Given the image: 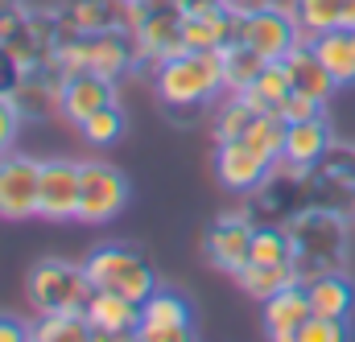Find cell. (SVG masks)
<instances>
[{"label": "cell", "mask_w": 355, "mask_h": 342, "mask_svg": "<svg viewBox=\"0 0 355 342\" xmlns=\"http://www.w3.org/2000/svg\"><path fill=\"white\" fill-rule=\"evenodd\" d=\"M83 314L91 322V339H137V330H141V301H128L120 293H91Z\"/></svg>", "instance_id": "cell-17"}, {"label": "cell", "mask_w": 355, "mask_h": 342, "mask_svg": "<svg viewBox=\"0 0 355 342\" xmlns=\"http://www.w3.org/2000/svg\"><path fill=\"white\" fill-rule=\"evenodd\" d=\"M272 173V161L257 153L244 136L240 141H219L215 145V181L232 194H257Z\"/></svg>", "instance_id": "cell-14"}, {"label": "cell", "mask_w": 355, "mask_h": 342, "mask_svg": "<svg viewBox=\"0 0 355 342\" xmlns=\"http://www.w3.org/2000/svg\"><path fill=\"white\" fill-rule=\"evenodd\" d=\"M293 17L306 33L355 29V0H293Z\"/></svg>", "instance_id": "cell-27"}, {"label": "cell", "mask_w": 355, "mask_h": 342, "mask_svg": "<svg viewBox=\"0 0 355 342\" xmlns=\"http://www.w3.org/2000/svg\"><path fill=\"white\" fill-rule=\"evenodd\" d=\"M107 103H116V83L103 79V75H95V71H75L62 83V107H58V116L71 128H83V120L95 116L99 107H107Z\"/></svg>", "instance_id": "cell-18"}, {"label": "cell", "mask_w": 355, "mask_h": 342, "mask_svg": "<svg viewBox=\"0 0 355 342\" xmlns=\"http://www.w3.org/2000/svg\"><path fill=\"white\" fill-rule=\"evenodd\" d=\"M310 314L314 309H310V293H306L302 280L285 285L277 297L261 301V326H265V334L272 342H297V330L306 326Z\"/></svg>", "instance_id": "cell-19"}, {"label": "cell", "mask_w": 355, "mask_h": 342, "mask_svg": "<svg viewBox=\"0 0 355 342\" xmlns=\"http://www.w3.org/2000/svg\"><path fill=\"white\" fill-rule=\"evenodd\" d=\"M232 280L244 289V297L268 301V297H277L285 285H297V268H293V264H261V260H248Z\"/></svg>", "instance_id": "cell-25"}, {"label": "cell", "mask_w": 355, "mask_h": 342, "mask_svg": "<svg viewBox=\"0 0 355 342\" xmlns=\"http://www.w3.org/2000/svg\"><path fill=\"white\" fill-rule=\"evenodd\" d=\"M8 54L17 58L21 71H33V66H46L58 58V46H62V25H58V12H42V8H29L25 21L17 25V33L4 42Z\"/></svg>", "instance_id": "cell-13"}, {"label": "cell", "mask_w": 355, "mask_h": 342, "mask_svg": "<svg viewBox=\"0 0 355 342\" xmlns=\"http://www.w3.org/2000/svg\"><path fill=\"white\" fill-rule=\"evenodd\" d=\"M124 128H128V120H124V107L120 103H107V107H99L95 116L83 120V141L95 145V149H107V145H116L120 136H124Z\"/></svg>", "instance_id": "cell-32"}, {"label": "cell", "mask_w": 355, "mask_h": 342, "mask_svg": "<svg viewBox=\"0 0 355 342\" xmlns=\"http://www.w3.org/2000/svg\"><path fill=\"white\" fill-rule=\"evenodd\" d=\"M29 339L33 342H87L91 322L83 309H54V314H37V322H29Z\"/></svg>", "instance_id": "cell-29"}, {"label": "cell", "mask_w": 355, "mask_h": 342, "mask_svg": "<svg viewBox=\"0 0 355 342\" xmlns=\"http://www.w3.org/2000/svg\"><path fill=\"white\" fill-rule=\"evenodd\" d=\"M285 66H289V75H293V91H302V95H310V99H318V103H331L335 99V75L322 66V58L314 54V46H297L289 58H281Z\"/></svg>", "instance_id": "cell-22"}, {"label": "cell", "mask_w": 355, "mask_h": 342, "mask_svg": "<svg viewBox=\"0 0 355 342\" xmlns=\"http://www.w3.org/2000/svg\"><path fill=\"white\" fill-rule=\"evenodd\" d=\"M261 111L240 95V91H223L219 95V103H215V111H211V132H215V145L219 141H240L248 128H252V120H257Z\"/></svg>", "instance_id": "cell-28"}, {"label": "cell", "mask_w": 355, "mask_h": 342, "mask_svg": "<svg viewBox=\"0 0 355 342\" xmlns=\"http://www.w3.org/2000/svg\"><path fill=\"white\" fill-rule=\"evenodd\" d=\"M310 293V309L318 318H339V322H352L355 314V285L347 280V272H327L318 280L306 285Z\"/></svg>", "instance_id": "cell-23"}, {"label": "cell", "mask_w": 355, "mask_h": 342, "mask_svg": "<svg viewBox=\"0 0 355 342\" xmlns=\"http://www.w3.org/2000/svg\"><path fill=\"white\" fill-rule=\"evenodd\" d=\"M223 8L236 17H252L261 8H293V0H223Z\"/></svg>", "instance_id": "cell-38"}, {"label": "cell", "mask_w": 355, "mask_h": 342, "mask_svg": "<svg viewBox=\"0 0 355 342\" xmlns=\"http://www.w3.org/2000/svg\"><path fill=\"white\" fill-rule=\"evenodd\" d=\"M257 111H277L289 95H293V75H289V66L285 62H268L265 71H261V79L248 87V91H240Z\"/></svg>", "instance_id": "cell-30"}, {"label": "cell", "mask_w": 355, "mask_h": 342, "mask_svg": "<svg viewBox=\"0 0 355 342\" xmlns=\"http://www.w3.org/2000/svg\"><path fill=\"white\" fill-rule=\"evenodd\" d=\"M331 149H335L331 124H327V116H314V120H302V124H289V128H285V153H281V157L293 161V165L318 170Z\"/></svg>", "instance_id": "cell-20"}, {"label": "cell", "mask_w": 355, "mask_h": 342, "mask_svg": "<svg viewBox=\"0 0 355 342\" xmlns=\"http://www.w3.org/2000/svg\"><path fill=\"white\" fill-rule=\"evenodd\" d=\"M25 12H29L25 0H0V46L17 33V25L25 21Z\"/></svg>", "instance_id": "cell-37"}, {"label": "cell", "mask_w": 355, "mask_h": 342, "mask_svg": "<svg viewBox=\"0 0 355 342\" xmlns=\"http://www.w3.org/2000/svg\"><path fill=\"white\" fill-rule=\"evenodd\" d=\"M124 4H141V0H124Z\"/></svg>", "instance_id": "cell-42"}, {"label": "cell", "mask_w": 355, "mask_h": 342, "mask_svg": "<svg viewBox=\"0 0 355 342\" xmlns=\"http://www.w3.org/2000/svg\"><path fill=\"white\" fill-rule=\"evenodd\" d=\"M79 173L83 161H42V202H37V219L46 223H71L79 215Z\"/></svg>", "instance_id": "cell-15"}, {"label": "cell", "mask_w": 355, "mask_h": 342, "mask_svg": "<svg viewBox=\"0 0 355 342\" xmlns=\"http://www.w3.org/2000/svg\"><path fill=\"white\" fill-rule=\"evenodd\" d=\"M54 12H58L62 37L132 29V4H124V0H62Z\"/></svg>", "instance_id": "cell-16"}, {"label": "cell", "mask_w": 355, "mask_h": 342, "mask_svg": "<svg viewBox=\"0 0 355 342\" xmlns=\"http://www.w3.org/2000/svg\"><path fill=\"white\" fill-rule=\"evenodd\" d=\"M128 194H132V186L124 173L112 161L91 157V161H83V173H79V215L75 219L87 227H103L128 206Z\"/></svg>", "instance_id": "cell-7"}, {"label": "cell", "mask_w": 355, "mask_h": 342, "mask_svg": "<svg viewBox=\"0 0 355 342\" xmlns=\"http://www.w3.org/2000/svg\"><path fill=\"white\" fill-rule=\"evenodd\" d=\"M62 83H67V66L54 58L46 66L21 71V79L8 91V99H12V107L21 111L25 124H37V120L58 116V107H62Z\"/></svg>", "instance_id": "cell-10"}, {"label": "cell", "mask_w": 355, "mask_h": 342, "mask_svg": "<svg viewBox=\"0 0 355 342\" xmlns=\"http://www.w3.org/2000/svg\"><path fill=\"white\" fill-rule=\"evenodd\" d=\"M83 268H87V280L95 293H120V297L141 301V305L162 289L153 264L137 248H128V244H99V248H91Z\"/></svg>", "instance_id": "cell-3"}, {"label": "cell", "mask_w": 355, "mask_h": 342, "mask_svg": "<svg viewBox=\"0 0 355 342\" xmlns=\"http://www.w3.org/2000/svg\"><path fill=\"white\" fill-rule=\"evenodd\" d=\"M58 62L67 66V75L75 71H95L103 79H124L128 71H137V46L128 29H112V33H79V37H62L58 46Z\"/></svg>", "instance_id": "cell-4"}, {"label": "cell", "mask_w": 355, "mask_h": 342, "mask_svg": "<svg viewBox=\"0 0 355 342\" xmlns=\"http://www.w3.org/2000/svg\"><path fill=\"white\" fill-rule=\"evenodd\" d=\"M285 120L277 116V111H261L257 120H252V128L244 132V141L257 149V153H265L268 161H277L281 153H285Z\"/></svg>", "instance_id": "cell-33"}, {"label": "cell", "mask_w": 355, "mask_h": 342, "mask_svg": "<svg viewBox=\"0 0 355 342\" xmlns=\"http://www.w3.org/2000/svg\"><path fill=\"white\" fill-rule=\"evenodd\" d=\"M132 46H137V71L162 66L182 54V12L174 0H141L132 4Z\"/></svg>", "instance_id": "cell-5"}, {"label": "cell", "mask_w": 355, "mask_h": 342, "mask_svg": "<svg viewBox=\"0 0 355 342\" xmlns=\"http://www.w3.org/2000/svg\"><path fill=\"white\" fill-rule=\"evenodd\" d=\"M29 339V326L12 314H0V342H25Z\"/></svg>", "instance_id": "cell-40"}, {"label": "cell", "mask_w": 355, "mask_h": 342, "mask_svg": "<svg viewBox=\"0 0 355 342\" xmlns=\"http://www.w3.org/2000/svg\"><path fill=\"white\" fill-rule=\"evenodd\" d=\"M21 111L12 107V99L8 95H0V157L4 153H12V145H17V136H21Z\"/></svg>", "instance_id": "cell-36"}, {"label": "cell", "mask_w": 355, "mask_h": 342, "mask_svg": "<svg viewBox=\"0 0 355 342\" xmlns=\"http://www.w3.org/2000/svg\"><path fill=\"white\" fill-rule=\"evenodd\" d=\"M314 54L339 87H355V29H327L314 37Z\"/></svg>", "instance_id": "cell-26"}, {"label": "cell", "mask_w": 355, "mask_h": 342, "mask_svg": "<svg viewBox=\"0 0 355 342\" xmlns=\"http://www.w3.org/2000/svg\"><path fill=\"white\" fill-rule=\"evenodd\" d=\"M190 339H194V305L174 289H157L141 305L137 342H190Z\"/></svg>", "instance_id": "cell-12"}, {"label": "cell", "mask_w": 355, "mask_h": 342, "mask_svg": "<svg viewBox=\"0 0 355 342\" xmlns=\"http://www.w3.org/2000/svg\"><path fill=\"white\" fill-rule=\"evenodd\" d=\"M347 339H352V322L318 318V314H310L306 326L297 330V342H347Z\"/></svg>", "instance_id": "cell-34"}, {"label": "cell", "mask_w": 355, "mask_h": 342, "mask_svg": "<svg viewBox=\"0 0 355 342\" xmlns=\"http://www.w3.org/2000/svg\"><path fill=\"white\" fill-rule=\"evenodd\" d=\"M268 66L265 54H257L248 42L232 37L223 50H219V71H223V91H248V87L261 79V71Z\"/></svg>", "instance_id": "cell-24"}, {"label": "cell", "mask_w": 355, "mask_h": 342, "mask_svg": "<svg viewBox=\"0 0 355 342\" xmlns=\"http://www.w3.org/2000/svg\"><path fill=\"white\" fill-rule=\"evenodd\" d=\"M21 79V66H17V58L8 54V46H0V95H8L12 87Z\"/></svg>", "instance_id": "cell-39"}, {"label": "cell", "mask_w": 355, "mask_h": 342, "mask_svg": "<svg viewBox=\"0 0 355 342\" xmlns=\"http://www.w3.org/2000/svg\"><path fill=\"white\" fill-rule=\"evenodd\" d=\"M236 33H240V17H236V12H227V8L198 12V17H182V46H186V50L219 54Z\"/></svg>", "instance_id": "cell-21"}, {"label": "cell", "mask_w": 355, "mask_h": 342, "mask_svg": "<svg viewBox=\"0 0 355 342\" xmlns=\"http://www.w3.org/2000/svg\"><path fill=\"white\" fill-rule=\"evenodd\" d=\"M178 12L182 17H198V12H215V8H223V0H174Z\"/></svg>", "instance_id": "cell-41"}, {"label": "cell", "mask_w": 355, "mask_h": 342, "mask_svg": "<svg viewBox=\"0 0 355 342\" xmlns=\"http://www.w3.org/2000/svg\"><path fill=\"white\" fill-rule=\"evenodd\" d=\"M293 240V268L297 280L310 285L327 272H343L347 264V219L331 206H302L285 219Z\"/></svg>", "instance_id": "cell-1"}, {"label": "cell", "mask_w": 355, "mask_h": 342, "mask_svg": "<svg viewBox=\"0 0 355 342\" xmlns=\"http://www.w3.org/2000/svg\"><path fill=\"white\" fill-rule=\"evenodd\" d=\"M153 95L162 99V107H166L170 116H186V111L211 107V99L223 95L219 54L182 50L170 62L153 66Z\"/></svg>", "instance_id": "cell-2"}, {"label": "cell", "mask_w": 355, "mask_h": 342, "mask_svg": "<svg viewBox=\"0 0 355 342\" xmlns=\"http://www.w3.org/2000/svg\"><path fill=\"white\" fill-rule=\"evenodd\" d=\"M277 116L285 120V124H302V120H314V116H327V103H318V99H310V95H302V91H293L281 107H277Z\"/></svg>", "instance_id": "cell-35"}, {"label": "cell", "mask_w": 355, "mask_h": 342, "mask_svg": "<svg viewBox=\"0 0 355 342\" xmlns=\"http://www.w3.org/2000/svg\"><path fill=\"white\" fill-rule=\"evenodd\" d=\"M252 231H257V219L248 215V206L244 210H223L202 235V252L211 260V268L236 276L252 260Z\"/></svg>", "instance_id": "cell-9"}, {"label": "cell", "mask_w": 355, "mask_h": 342, "mask_svg": "<svg viewBox=\"0 0 355 342\" xmlns=\"http://www.w3.org/2000/svg\"><path fill=\"white\" fill-rule=\"evenodd\" d=\"M37 202H42V161L25 153H4L0 157V219L4 223L37 219Z\"/></svg>", "instance_id": "cell-8"}, {"label": "cell", "mask_w": 355, "mask_h": 342, "mask_svg": "<svg viewBox=\"0 0 355 342\" xmlns=\"http://www.w3.org/2000/svg\"><path fill=\"white\" fill-rule=\"evenodd\" d=\"M252 260H261V264H293V240H289L285 223H257Z\"/></svg>", "instance_id": "cell-31"}, {"label": "cell", "mask_w": 355, "mask_h": 342, "mask_svg": "<svg viewBox=\"0 0 355 342\" xmlns=\"http://www.w3.org/2000/svg\"><path fill=\"white\" fill-rule=\"evenodd\" d=\"M91 280L83 264L71 260H37L25 276V297L37 314H54V309H83L91 301Z\"/></svg>", "instance_id": "cell-6"}, {"label": "cell", "mask_w": 355, "mask_h": 342, "mask_svg": "<svg viewBox=\"0 0 355 342\" xmlns=\"http://www.w3.org/2000/svg\"><path fill=\"white\" fill-rule=\"evenodd\" d=\"M236 37L248 42L257 54H265L268 62H281L302 46V25H297L293 8H261L252 17H240Z\"/></svg>", "instance_id": "cell-11"}]
</instances>
